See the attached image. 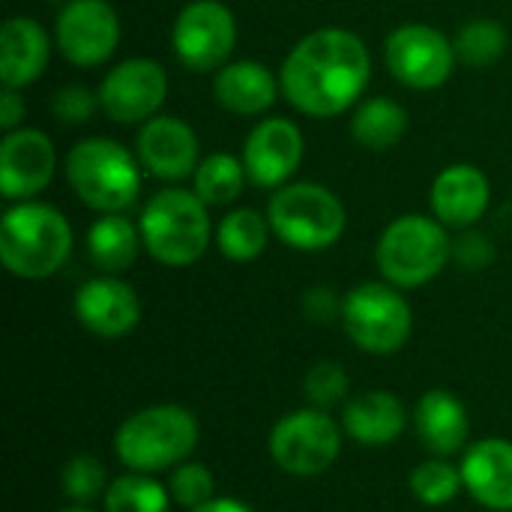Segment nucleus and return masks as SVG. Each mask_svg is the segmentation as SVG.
<instances>
[{"instance_id": "obj_1", "label": "nucleus", "mask_w": 512, "mask_h": 512, "mask_svg": "<svg viewBox=\"0 0 512 512\" xmlns=\"http://www.w3.org/2000/svg\"><path fill=\"white\" fill-rule=\"evenodd\" d=\"M372 78L366 42L342 27H321L303 36L279 69L282 96L306 117H336L360 105Z\"/></svg>"}, {"instance_id": "obj_2", "label": "nucleus", "mask_w": 512, "mask_h": 512, "mask_svg": "<svg viewBox=\"0 0 512 512\" xmlns=\"http://www.w3.org/2000/svg\"><path fill=\"white\" fill-rule=\"evenodd\" d=\"M72 252L69 219L45 201H18L0 219V261L27 282L54 276Z\"/></svg>"}, {"instance_id": "obj_3", "label": "nucleus", "mask_w": 512, "mask_h": 512, "mask_svg": "<svg viewBox=\"0 0 512 512\" xmlns=\"http://www.w3.org/2000/svg\"><path fill=\"white\" fill-rule=\"evenodd\" d=\"M198 420L183 405H150L129 414L114 432V456L138 474H159L189 462L198 447Z\"/></svg>"}, {"instance_id": "obj_4", "label": "nucleus", "mask_w": 512, "mask_h": 512, "mask_svg": "<svg viewBox=\"0 0 512 512\" xmlns=\"http://www.w3.org/2000/svg\"><path fill=\"white\" fill-rule=\"evenodd\" d=\"M141 240L153 261L162 267H189L204 258L213 240L207 204L195 189H159L147 198L141 219Z\"/></svg>"}, {"instance_id": "obj_5", "label": "nucleus", "mask_w": 512, "mask_h": 512, "mask_svg": "<svg viewBox=\"0 0 512 512\" xmlns=\"http://www.w3.org/2000/svg\"><path fill=\"white\" fill-rule=\"evenodd\" d=\"M66 180L84 207L126 213L141 192V159L114 138H84L66 153Z\"/></svg>"}, {"instance_id": "obj_6", "label": "nucleus", "mask_w": 512, "mask_h": 512, "mask_svg": "<svg viewBox=\"0 0 512 512\" xmlns=\"http://www.w3.org/2000/svg\"><path fill=\"white\" fill-rule=\"evenodd\" d=\"M450 258L453 240L447 234V225L420 213L393 219L375 246V264L384 282L408 291L438 279Z\"/></svg>"}, {"instance_id": "obj_7", "label": "nucleus", "mask_w": 512, "mask_h": 512, "mask_svg": "<svg viewBox=\"0 0 512 512\" xmlns=\"http://www.w3.org/2000/svg\"><path fill=\"white\" fill-rule=\"evenodd\" d=\"M267 219L273 234L297 252H324L345 234L348 216L336 192L321 183H285L270 195Z\"/></svg>"}, {"instance_id": "obj_8", "label": "nucleus", "mask_w": 512, "mask_h": 512, "mask_svg": "<svg viewBox=\"0 0 512 512\" xmlns=\"http://www.w3.org/2000/svg\"><path fill=\"white\" fill-rule=\"evenodd\" d=\"M342 327L348 339L375 357L399 354L414 330V312L402 288L390 282H363L342 300Z\"/></svg>"}, {"instance_id": "obj_9", "label": "nucleus", "mask_w": 512, "mask_h": 512, "mask_svg": "<svg viewBox=\"0 0 512 512\" xmlns=\"http://www.w3.org/2000/svg\"><path fill=\"white\" fill-rule=\"evenodd\" d=\"M342 453V432L324 408L285 414L270 432V456L291 477H321Z\"/></svg>"}, {"instance_id": "obj_10", "label": "nucleus", "mask_w": 512, "mask_h": 512, "mask_svg": "<svg viewBox=\"0 0 512 512\" xmlns=\"http://www.w3.org/2000/svg\"><path fill=\"white\" fill-rule=\"evenodd\" d=\"M237 45V18L222 0L186 3L171 27V48L192 72H219Z\"/></svg>"}, {"instance_id": "obj_11", "label": "nucleus", "mask_w": 512, "mask_h": 512, "mask_svg": "<svg viewBox=\"0 0 512 512\" xmlns=\"http://www.w3.org/2000/svg\"><path fill=\"white\" fill-rule=\"evenodd\" d=\"M384 60L390 75L411 90H435L450 81L456 66L453 39L432 24H402L387 36Z\"/></svg>"}, {"instance_id": "obj_12", "label": "nucleus", "mask_w": 512, "mask_h": 512, "mask_svg": "<svg viewBox=\"0 0 512 512\" xmlns=\"http://www.w3.org/2000/svg\"><path fill=\"white\" fill-rule=\"evenodd\" d=\"M96 93L108 120L123 126L147 123L168 99V72L153 57H129L105 72Z\"/></svg>"}, {"instance_id": "obj_13", "label": "nucleus", "mask_w": 512, "mask_h": 512, "mask_svg": "<svg viewBox=\"0 0 512 512\" xmlns=\"http://www.w3.org/2000/svg\"><path fill=\"white\" fill-rule=\"evenodd\" d=\"M54 42L66 63L99 66L120 45V15L108 0H66L54 21Z\"/></svg>"}, {"instance_id": "obj_14", "label": "nucleus", "mask_w": 512, "mask_h": 512, "mask_svg": "<svg viewBox=\"0 0 512 512\" xmlns=\"http://www.w3.org/2000/svg\"><path fill=\"white\" fill-rule=\"evenodd\" d=\"M303 132L288 117H267L252 126L243 144V165L249 183L258 189H282L303 162Z\"/></svg>"}, {"instance_id": "obj_15", "label": "nucleus", "mask_w": 512, "mask_h": 512, "mask_svg": "<svg viewBox=\"0 0 512 512\" xmlns=\"http://www.w3.org/2000/svg\"><path fill=\"white\" fill-rule=\"evenodd\" d=\"M57 153L42 129H12L0 141V195L6 201H33L54 177Z\"/></svg>"}, {"instance_id": "obj_16", "label": "nucleus", "mask_w": 512, "mask_h": 512, "mask_svg": "<svg viewBox=\"0 0 512 512\" xmlns=\"http://www.w3.org/2000/svg\"><path fill=\"white\" fill-rule=\"evenodd\" d=\"M198 150H201V144H198L195 129L180 117L156 114L153 120L141 123V129H138L135 156L159 180L177 183V180L192 177L201 165Z\"/></svg>"}, {"instance_id": "obj_17", "label": "nucleus", "mask_w": 512, "mask_h": 512, "mask_svg": "<svg viewBox=\"0 0 512 512\" xmlns=\"http://www.w3.org/2000/svg\"><path fill=\"white\" fill-rule=\"evenodd\" d=\"M75 318L99 339L129 336L141 321V300L120 276H96L75 294Z\"/></svg>"}, {"instance_id": "obj_18", "label": "nucleus", "mask_w": 512, "mask_h": 512, "mask_svg": "<svg viewBox=\"0 0 512 512\" xmlns=\"http://www.w3.org/2000/svg\"><path fill=\"white\" fill-rule=\"evenodd\" d=\"M492 201V183L489 177L471 165V162H456L438 171L432 180L429 204L438 222L447 228H471L477 225Z\"/></svg>"}, {"instance_id": "obj_19", "label": "nucleus", "mask_w": 512, "mask_h": 512, "mask_svg": "<svg viewBox=\"0 0 512 512\" xmlns=\"http://www.w3.org/2000/svg\"><path fill=\"white\" fill-rule=\"evenodd\" d=\"M465 492L486 510L512 512V441L483 438L462 456Z\"/></svg>"}, {"instance_id": "obj_20", "label": "nucleus", "mask_w": 512, "mask_h": 512, "mask_svg": "<svg viewBox=\"0 0 512 512\" xmlns=\"http://www.w3.org/2000/svg\"><path fill=\"white\" fill-rule=\"evenodd\" d=\"M51 60V42L36 18L15 15L0 27V81L3 87L24 90L42 78Z\"/></svg>"}, {"instance_id": "obj_21", "label": "nucleus", "mask_w": 512, "mask_h": 512, "mask_svg": "<svg viewBox=\"0 0 512 512\" xmlns=\"http://www.w3.org/2000/svg\"><path fill=\"white\" fill-rule=\"evenodd\" d=\"M414 426L432 456L450 459L468 447L471 420L465 402L450 390H429L414 408Z\"/></svg>"}, {"instance_id": "obj_22", "label": "nucleus", "mask_w": 512, "mask_h": 512, "mask_svg": "<svg viewBox=\"0 0 512 512\" xmlns=\"http://www.w3.org/2000/svg\"><path fill=\"white\" fill-rule=\"evenodd\" d=\"M282 93L279 78L270 66L258 60H234L225 63L213 78V96L216 102L240 117H258L267 108H273L276 96Z\"/></svg>"}, {"instance_id": "obj_23", "label": "nucleus", "mask_w": 512, "mask_h": 512, "mask_svg": "<svg viewBox=\"0 0 512 512\" xmlns=\"http://www.w3.org/2000/svg\"><path fill=\"white\" fill-rule=\"evenodd\" d=\"M342 426L351 441L363 447H390L408 429V411L390 390H366L342 411Z\"/></svg>"}, {"instance_id": "obj_24", "label": "nucleus", "mask_w": 512, "mask_h": 512, "mask_svg": "<svg viewBox=\"0 0 512 512\" xmlns=\"http://www.w3.org/2000/svg\"><path fill=\"white\" fill-rule=\"evenodd\" d=\"M141 246V228L129 222L123 213H102L87 228V255L108 276L129 270L138 261Z\"/></svg>"}, {"instance_id": "obj_25", "label": "nucleus", "mask_w": 512, "mask_h": 512, "mask_svg": "<svg viewBox=\"0 0 512 512\" xmlns=\"http://www.w3.org/2000/svg\"><path fill=\"white\" fill-rule=\"evenodd\" d=\"M408 132V111L390 96H372L351 114V138L363 150H393Z\"/></svg>"}, {"instance_id": "obj_26", "label": "nucleus", "mask_w": 512, "mask_h": 512, "mask_svg": "<svg viewBox=\"0 0 512 512\" xmlns=\"http://www.w3.org/2000/svg\"><path fill=\"white\" fill-rule=\"evenodd\" d=\"M270 234H273L270 219L261 210L240 207V210H231L228 216H222V222L216 225V246L228 261L249 264L264 255Z\"/></svg>"}, {"instance_id": "obj_27", "label": "nucleus", "mask_w": 512, "mask_h": 512, "mask_svg": "<svg viewBox=\"0 0 512 512\" xmlns=\"http://www.w3.org/2000/svg\"><path fill=\"white\" fill-rule=\"evenodd\" d=\"M249 174L240 156L234 153H213L201 159L198 171L192 174V189L207 207H225L234 204L246 186Z\"/></svg>"}, {"instance_id": "obj_28", "label": "nucleus", "mask_w": 512, "mask_h": 512, "mask_svg": "<svg viewBox=\"0 0 512 512\" xmlns=\"http://www.w3.org/2000/svg\"><path fill=\"white\" fill-rule=\"evenodd\" d=\"M507 45H510V33L495 18H474V21L462 24L453 39L456 57L474 69L495 66L507 54Z\"/></svg>"}, {"instance_id": "obj_29", "label": "nucleus", "mask_w": 512, "mask_h": 512, "mask_svg": "<svg viewBox=\"0 0 512 512\" xmlns=\"http://www.w3.org/2000/svg\"><path fill=\"white\" fill-rule=\"evenodd\" d=\"M105 512H168L171 492L153 474L129 471L108 483L105 492Z\"/></svg>"}, {"instance_id": "obj_30", "label": "nucleus", "mask_w": 512, "mask_h": 512, "mask_svg": "<svg viewBox=\"0 0 512 512\" xmlns=\"http://www.w3.org/2000/svg\"><path fill=\"white\" fill-rule=\"evenodd\" d=\"M414 498L426 507H444L450 501H456V495L465 489L462 483V468L450 465L447 459L441 456H432L426 462H420L414 471H411V480H408Z\"/></svg>"}, {"instance_id": "obj_31", "label": "nucleus", "mask_w": 512, "mask_h": 512, "mask_svg": "<svg viewBox=\"0 0 512 512\" xmlns=\"http://www.w3.org/2000/svg\"><path fill=\"white\" fill-rule=\"evenodd\" d=\"M60 486H63V495H66L72 504L90 507L96 498H105V492H108L105 465H102L96 456H87V453L72 456V459L63 465Z\"/></svg>"}, {"instance_id": "obj_32", "label": "nucleus", "mask_w": 512, "mask_h": 512, "mask_svg": "<svg viewBox=\"0 0 512 512\" xmlns=\"http://www.w3.org/2000/svg\"><path fill=\"white\" fill-rule=\"evenodd\" d=\"M168 492H171V501L180 504L183 510H198L204 504H210L216 498V480L210 474L207 465L201 462H183L177 468H171V477H168Z\"/></svg>"}, {"instance_id": "obj_33", "label": "nucleus", "mask_w": 512, "mask_h": 512, "mask_svg": "<svg viewBox=\"0 0 512 512\" xmlns=\"http://www.w3.org/2000/svg\"><path fill=\"white\" fill-rule=\"evenodd\" d=\"M348 390H351V378L333 360L315 363L306 372V378H303V393H306V399H309L312 408H324L327 411V408L345 402L348 399Z\"/></svg>"}, {"instance_id": "obj_34", "label": "nucleus", "mask_w": 512, "mask_h": 512, "mask_svg": "<svg viewBox=\"0 0 512 512\" xmlns=\"http://www.w3.org/2000/svg\"><path fill=\"white\" fill-rule=\"evenodd\" d=\"M96 108H99V93H93L84 84H66L51 99V114L66 126L87 123Z\"/></svg>"}, {"instance_id": "obj_35", "label": "nucleus", "mask_w": 512, "mask_h": 512, "mask_svg": "<svg viewBox=\"0 0 512 512\" xmlns=\"http://www.w3.org/2000/svg\"><path fill=\"white\" fill-rule=\"evenodd\" d=\"M453 258L465 270H483L495 261V246L483 234H465L453 243Z\"/></svg>"}, {"instance_id": "obj_36", "label": "nucleus", "mask_w": 512, "mask_h": 512, "mask_svg": "<svg viewBox=\"0 0 512 512\" xmlns=\"http://www.w3.org/2000/svg\"><path fill=\"white\" fill-rule=\"evenodd\" d=\"M303 312L315 324H330L336 315H342V303L330 288H312L303 294Z\"/></svg>"}, {"instance_id": "obj_37", "label": "nucleus", "mask_w": 512, "mask_h": 512, "mask_svg": "<svg viewBox=\"0 0 512 512\" xmlns=\"http://www.w3.org/2000/svg\"><path fill=\"white\" fill-rule=\"evenodd\" d=\"M21 120H24V99H21V90L3 87V93H0V129H3V132L21 129Z\"/></svg>"}, {"instance_id": "obj_38", "label": "nucleus", "mask_w": 512, "mask_h": 512, "mask_svg": "<svg viewBox=\"0 0 512 512\" xmlns=\"http://www.w3.org/2000/svg\"><path fill=\"white\" fill-rule=\"evenodd\" d=\"M192 512H255L249 504H243V501H237V498H213L210 504H204V507H198V510Z\"/></svg>"}, {"instance_id": "obj_39", "label": "nucleus", "mask_w": 512, "mask_h": 512, "mask_svg": "<svg viewBox=\"0 0 512 512\" xmlns=\"http://www.w3.org/2000/svg\"><path fill=\"white\" fill-rule=\"evenodd\" d=\"M57 512H96V510H90V507H84V504H69V507H63V510H57Z\"/></svg>"}]
</instances>
